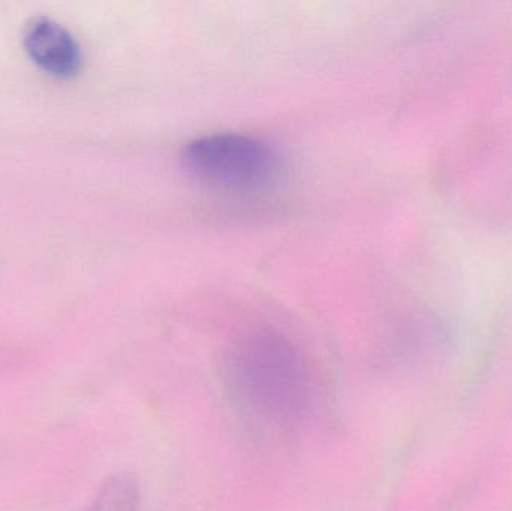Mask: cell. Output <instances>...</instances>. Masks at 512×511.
Masks as SVG:
<instances>
[{"label":"cell","mask_w":512,"mask_h":511,"mask_svg":"<svg viewBox=\"0 0 512 511\" xmlns=\"http://www.w3.org/2000/svg\"><path fill=\"white\" fill-rule=\"evenodd\" d=\"M23 45L30 59L53 77L72 78L83 66V51L77 39L51 18H32L24 27Z\"/></svg>","instance_id":"obj_3"},{"label":"cell","mask_w":512,"mask_h":511,"mask_svg":"<svg viewBox=\"0 0 512 511\" xmlns=\"http://www.w3.org/2000/svg\"><path fill=\"white\" fill-rule=\"evenodd\" d=\"M140 483L131 473H116L108 477L96 492L86 511H138Z\"/></svg>","instance_id":"obj_4"},{"label":"cell","mask_w":512,"mask_h":511,"mask_svg":"<svg viewBox=\"0 0 512 511\" xmlns=\"http://www.w3.org/2000/svg\"><path fill=\"white\" fill-rule=\"evenodd\" d=\"M183 165L197 179L228 189H259L270 185L280 170L276 150L252 135L219 132L186 144Z\"/></svg>","instance_id":"obj_2"},{"label":"cell","mask_w":512,"mask_h":511,"mask_svg":"<svg viewBox=\"0 0 512 511\" xmlns=\"http://www.w3.org/2000/svg\"><path fill=\"white\" fill-rule=\"evenodd\" d=\"M224 374L234 401L267 425H295L315 402L306 356L277 330L255 329L236 339L225 354Z\"/></svg>","instance_id":"obj_1"}]
</instances>
